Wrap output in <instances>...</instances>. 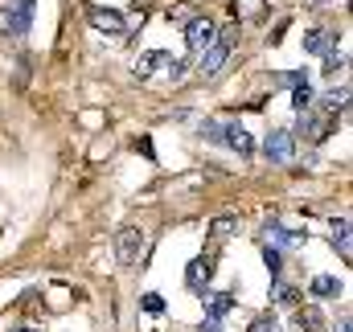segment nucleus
<instances>
[{"mask_svg": "<svg viewBox=\"0 0 353 332\" xmlns=\"http://www.w3.org/2000/svg\"><path fill=\"white\" fill-rule=\"evenodd\" d=\"M234 37H239V25H230V29H222L205 50H201V62H197V74L201 79H218L222 74V66L230 62V50H234Z\"/></svg>", "mask_w": 353, "mask_h": 332, "instance_id": "1", "label": "nucleus"}, {"mask_svg": "<svg viewBox=\"0 0 353 332\" xmlns=\"http://www.w3.org/2000/svg\"><path fill=\"white\" fill-rule=\"evenodd\" d=\"M214 37H218V25H214L210 17H201V12H197L189 25H185V41H189V50H193V54H201V50H205Z\"/></svg>", "mask_w": 353, "mask_h": 332, "instance_id": "2", "label": "nucleus"}, {"mask_svg": "<svg viewBox=\"0 0 353 332\" xmlns=\"http://www.w3.org/2000/svg\"><path fill=\"white\" fill-rule=\"evenodd\" d=\"M292 152H296V140H292V132H267L263 156L271 160V165H288V160H292Z\"/></svg>", "mask_w": 353, "mask_h": 332, "instance_id": "3", "label": "nucleus"}, {"mask_svg": "<svg viewBox=\"0 0 353 332\" xmlns=\"http://www.w3.org/2000/svg\"><path fill=\"white\" fill-rule=\"evenodd\" d=\"M210 279H214V254L193 258V262H189V271H185V287H189V291H205V287H210Z\"/></svg>", "mask_w": 353, "mask_h": 332, "instance_id": "4", "label": "nucleus"}, {"mask_svg": "<svg viewBox=\"0 0 353 332\" xmlns=\"http://www.w3.org/2000/svg\"><path fill=\"white\" fill-rule=\"evenodd\" d=\"M115 250H119V262H136V258L144 254V230H136V226L119 230V238H115Z\"/></svg>", "mask_w": 353, "mask_h": 332, "instance_id": "5", "label": "nucleus"}, {"mask_svg": "<svg viewBox=\"0 0 353 332\" xmlns=\"http://www.w3.org/2000/svg\"><path fill=\"white\" fill-rule=\"evenodd\" d=\"M33 4H37V0H8V4H4V12L12 17L17 37H21V33H29V25H33Z\"/></svg>", "mask_w": 353, "mask_h": 332, "instance_id": "6", "label": "nucleus"}, {"mask_svg": "<svg viewBox=\"0 0 353 332\" xmlns=\"http://www.w3.org/2000/svg\"><path fill=\"white\" fill-rule=\"evenodd\" d=\"M90 25H94L99 33H123V29H128V21H123L115 8H90Z\"/></svg>", "mask_w": 353, "mask_h": 332, "instance_id": "7", "label": "nucleus"}, {"mask_svg": "<svg viewBox=\"0 0 353 332\" xmlns=\"http://www.w3.org/2000/svg\"><path fill=\"white\" fill-rule=\"evenodd\" d=\"M325 132H329V119H321L312 111H300V136L304 140H325Z\"/></svg>", "mask_w": 353, "mask_h": 332, "instance_id": "8", "label": "nucleus"}, {"mask_svg": "<svg viewBox=\"0 0 353 332\" xmlns=\"http://www.w3.org/2000/svg\"><path fill=\"white\" fill-rule=\"evenodd\" d=\"M333 45H337V37H333V33H325V29L304 33V50H308V54H333Z\"/></svg>", "mask_w": 353, "mask_h": 332, "instance_id": "9", "label": "nucleus"}, {"mask_svg": "<svg viewBox=\"0 0 353 332\" xmlns=\"http://www.w3.org/2000/svg\"><path fill=\"white\" fill-rule=\"evenodd\" d=\"M222 140H226L239 156H251V148H255V144H251V136H247V127H234V123H230V127H222Z\"/></svg>", "mask_w": 353, "mask_h": 332, "instance_id": "10", "label": "nucleus"}, {"mask_svg": "<svg viewBox=\"0 0 353 332\" xmlns=\"http://www.w3.org/2000/svg\"><path fill=\"white\" fill-rule=\"evenodd\" d=\"M230 308H234V295H230V291H214L210 304H205V320H222Z\"/></svg>", "mask_w": 353, "mask_h": 332, "instance_id": "11", "label": "nucleus"}, {"mask_svg": "<svg viewBox=\"0 0 353 332\" xmlns=\"http://www.w3.org/2000/svg\"><path fill=\"white\" fill-rule=\"evenodd\" d=\"M321 324H325L321 308H296V329H300V332H316Z\"/></svg>", "mask_w": 353, "mask_h": 332, "instance_id": "12", "label": "nucleus"}, {"mask_svg": "<svg viewBox=\"0 0 353 332\" xmlns=\"http://www.w3.org/2000/svg\"><path fill=\"white\" fill-rule=\"evenodd\" d=\"M333 247L341 250V258H350V218L333 222Z\"/></svg>", "mask_w": 353, "mask_h": 332, "instance_id": "13", "label": "nucleus"}, {"mask_svg": "<svg viewBox=\"0 0 353 332\" xmlns=\"http://www.w3.org/2000/svg\"><path fill=\"white\" fill-rule=\"evenodd\" d=\"M234 12L243 17V21H263V0H234Z\"/></svg>", "mask_w": 353, "mask_h": 332, "instance_id": "14", "label": "nucleus"}, {"mask_svg": "<svg viewBox=\"0 0 353 332\" xmlns=\"http://www.w3.org/2000/svg\"><path fill=\"white\" fill-rule=\"evenodd\" d=\"M312 295H341V279H333V275H316V279H312Z\"/></svg>", "mask_w": 353, "mask_h": 332, "instance_id": "15", "label": "nucleus"}, {"mask_svg": "<svg viewBox=\"0 0 353 332\" xmlns=\"http://www.w3.org/2000/svg\"><path fill=\"white\" fill-rule=\"evenodd\" d=\"M292 107H296V111H312V86L308 83L292 86Z\"/></svg>", "mask_w": 353, "mask_h": 332, "instance_id": "16", "label": "nucleus"}, {"mask_svg": "<svg viewBox=\"0 0 353 332\" xmlns=\"http://www.w3.org/2000/svg\"><path fill=\"white\" fill-rule=\"evenodd\" d=\"M345 98H350V86H341V90H329L321 103H325V111L333 115V111H345Z\"/></svg>", "mask_w": 353, "mask_h": 332, "instance_id": "17", "label": "nucleus"}, {"mask_svg": "<svg viewBox=\"0 0 353 332\" xmlns=\"http://www.w3.org/2000/svg\"><path fill=\"white\" fill-rule=\"evenodd\" d=\"M234 226H239V218H218V222L210 226V238H214V242H226Z\"/></svg>", "mask_w": 353, "mask_h": 332, "instance_id": "18", "label": "nucleus"}, {"mask_svg": "<svg viewBox=\"0 0 353 332\" xmlns=\"http://www.w3.org/2000/svg\"><path fill=\"white\" fill-rule=\"evenodd\" d=\"M267 234H271L279 247H300V242H304V234H296V230H279V226H267Z\"/></svg>", "mask_w": 353, "mask_h": 332, "instance_id": "19", "label": "nucleus"}, {"mask_svg": "<svg viewBox=\"0 0 353 332\" xmlns=\"http://www.w3.org/2000/svg\"><path fill=\"white\" fill-rule=\"evenodd\" d=\"M263 262H267V275H271V279H279V267H283V254H279L275 247H267V250H263Z\"/></svg>", "mask_w": 353, "mask_h": 332, "instance_id": "20", "label": "nucleus"}, {"mask_svg": "<svg viewBox=\"0 0 353 332\" xmlns=\"http://www.w3.org/2000/svg\"><path fill=\"white\" fill-rule=\"evenodd\" d=\"M275 300H279V304H283V308H296V304H300V291H296V287H288V283H283V287H275Z\"/></svg>", "mask_w": 353, "mask_h": 332, "instance_id": "21", "label": "nucleus"}, {"mask_svg": "<svg viewBox=\"0 0 353 332\" xmlns=\"http://www.w3.org/2000/svg\"><path fill=\"white\" fill-rule=\"evenodd\" d=\"M157 62H161V54H157V50H152V54H144V58H140V62H136V74H140V79H148V74H152V66H157Z\"/></svg>", "mask_w": 353, "mask_h": 332, "instance_id": "22", "label": "nucleus"}, {"mask_svg": "<svg viewBox=\"0 0 353 332\" xmlns=\"http://www.w3.org/2000/svg\"><path fill=\"white\" fill-rule=\"evenodd\" d=\"M169 17H176V21H185V25H189V21L197 17V12H193V0H181L176 8H169Z\"/></svg>", "mask_w": 353, "mask_h": 332, "instance_id": "23", "label": "nucleus"}, {"mask_svg": "<svg viewBox=\"0 0 353 332\" xmlns=\"http://www.w3.org/2000/svg\"><path fill=\"white\" fill-rule=\"evenodd\" d=\"M144 312H152V316H161V312H165V295H157V291H148V295H144Z\"/></svg>", "mask_w": 353, "mask_h": 332, "instance_id": "24", "label": "nucleus"}, {"mask_svg": "<svg viewBox=\"0 0 353 332\" xmlns=\"http://www.w3.org/2000/svg\"><path fill=\"white\" fill-rule=\"evenodd\" d=\"M201 136H205L210 144H218V140H222V123H214V119H205V123H201Z\"/></svg>", "mask_w": 353, "mask_h": 332, "instance_id": "25", "label": "nucleus"}, {"mask_svg": "<svg viewBox=\"0 0 353 332\" xmlns=\"http://www.w3.org/2000/svg\"><path fill=\"white\" fill-rule=\"evenodd\" d=\"M325 58H329V62H325V74H329V79H337V70L345 66V58H337V54H325Z\"/></svg>", "mask_w": 353, "mask_h": 332, "instance_id": "26", "label": "nucleus"}, {"mask_svg": "<svg viewBox=\"0 0 353 332\" xmlns=\"http://www.w3.org/2000/svg\"><path fill=\"white\" fill-rule=\"evenodd\" d=\"M251 332H279V324H275L271 316H259V320L251 324Z\"/></svg>", "mask_w": 353, "mask_h": 332, "instance_id": "27", "label": "nucleus"}, {"mask_svg": "<svg viewBox=\"0 0 353 332\" xmlns=\"http://www.w3.org/2000/svg\"><path fill=\"white\" fill-rule=\"evenodd\" d=\"M197 332H222V320H205Z\"/></svg>", "mask_w": 353, "mask_h": 332, "instance_id": "28", "label": "nucleus"}, {"mask_svg": "<svg viewBox=\"0 0 353 332\" xmlns=\"http://www.w3.org/2000/svg\"><path fill=\"white\" fill-rule=\"evenodd\" d=\"M337 332H350V316H345V320H337Z\"/></svg>", "mask_w": 353, "mask_h": 332, "instance_id": "29", "label": "nucleus"}, {"mask_svg": "<svg viewBox=\"0 0 353 332\" xmlns=\"http://www.w3.org/2000/svg\"><path fill=\"white\" fill-rule=\"evenodd\" d=\"M12 332H37V329L33 324H21V329H12Z\"/></svg>", "mask_w": 353, "mask_h": 332, "instance_id": "30", "label": "nucleus"}]
</instances>
